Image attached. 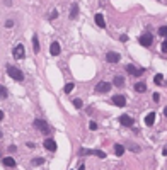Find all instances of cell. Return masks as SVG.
Masks as SVG:
<instances>
[{"mask_svg": "<svg viewBox=\"0 0 167 170\" xmlns=\"http://www.w3.org/2000/svg\"><path fill=\"white\" fill-rule=\"evenodd\" d=\"M7 72H9V77L14 78L16 82H22L24 80V73L19 68H16V66H7Z\"/></svg>", "mask_w": 167, "mask_h": 170, "instance_id": "cell-1", "label": "cell"}, {"mask_svg": "<svg viewBox=\"0 0 167 170\" xmlns=\"http://www.w3.org/2000/svg\"><path fill=\"white\" fill-rule=\"evenodd\" d=\"M34 126H36V129H39V131H41V133H44V134H50V133H51V128L48 126V122L43 121V119H36V121H34Z\"/></svg>", "mask_w": 167, "mask_h": 170, "instance_id": "cell-2", "label": "cell"}, {"mask_svg": "<svg viewBox=\"0 0 167 170\" xmlns=\"http://www.w3.org/2000/svg\"><path fill=\"white\" fill-rule=\"evenodd\" d=\"M152 41H153V37H152L150 32H145V34H141L140 39H138V42H140L141 46H145V48H148V46H152Z\"/></svg>", "mask_w": 167, "mask_h": 170, "instance_id": "cell-3", "label": "cell"}, {"mask_svg": "<svg viewBox=\"0 0 167 170\" xmlns=\"http://www.w3.org/2000/svg\"><path fill=\"white\" fill-rule=\"evenodd\" d=\"M14 58H17V60L26 58V49H24V44H17L16 48H14Z\"/></svg>", "mask_w": 167, "mask_h": 170, "instance_id": "cell-4", "label": "cell"}, {"mask_svg": "<svg viewBox=\"0 0 167 170\" xmlns=\"http://www.w3.org/2000/svg\"><path fill=\"white\" fill-rule=\"evenodd\" d=\"M109 89H111V85L108 82H99L96 85V92L97 94H106V92H109Z\"/></svg>", "mask_w": 167, "mask_h": 170, "instance_id": "cell-5", "label": "cell"}, {"mask_svg": "<svg viewBox=\"0 0 167 170\" xmlns=\"http://www.w3.org/2000/svg\"><path fill=\"white\" fill-rule=\"evenodd\" d=\"M126 72L130 75H133V77H140V75H143V70L138 68V66H135V65H128L126 66Z\"/></svg>", "mask_w": 167, "mask_h": 170, "instance_id": "cell-6", "label": "cell"}, {"mask_svg": "<svg viewBox=\"0 0 167 170\" xmlns=\"http://www.w3.org/2000/svg\"><path fill=\"white\" fill-rule=\"evenodd\" d=\"M120 53H116V51H109V53L106 54V60H108V63H118L120 61Z\"/></svg>", "mask_w": 167, "mask_h": 170, "instance_id": "cell-7", "label": "cell"}, {"mask_svg": "<svg viewBox=\"0 0 167 170\" xmlns=\"http://www.w3.org/2000/svg\"><path fill=\"white\" fill-rule=\"evenodd\" d=\"M120 122L123 126H133V124H135V119L131 116H128V114H123V116L120 117Z\"/></svg>", "mask_w": 167, "mask_h": 170, "instance_id": "cell-8", "label": "cell"}, {"mask_svg": "<svg viewBox=\"0 0 167 170\" xmlns=\"http://www.w3.org/2000/svg\"><path fill=\"white\" fill-rule=\"evenodd\" d=\"M113 104H114V106H118V107H125L126 106L125 95H114V97H113Z\"/></svg>", "mask_w": 167, "mask_h": 170, "instance_id": "cell-9", "label": "cell"}, {"mask_svg": "<svg viewBox=\"0 0 167 170\" xmlns=\"http://www.w3.org/2000/svg\"><path fill=\"white\" fill-rule=\"evenodd\" d=\"M44 148L46 150H50V151H56V143H55V139H51V138H48V139H44Z\"/></svg>", "mask_w": 167, "mask_h": 170, "instance_id": "cell-10", "label": "cell"}, {"mask_svg": "<svg viewBox=\"0 0 167 170\" xmlns=\"http://www.w3.org/2000/svg\"><path fill=\"white\" fill-rule=\"evenodd\" d=\"M60 51H62L60 44H58L56 41H55V42H51V46H50V53H51L53 56H56V54H60Z\"/></svg>", "mask_w": 167, "mask_h": 170, "instance_id": "cell-11", "label": "cell"}, {"mask_svg": "<svg viewBox=\"0 0 167 170\" xmlns=\"http://www.w3.org/2000/svg\"><path fill=\"white\" fill-rule=\"evenodd\" d=\"M2 163L5 165V167H9V169H12V167H16V160L12 158V157H4Z\"/></svg>", "mask_w": 167, "mask_h": 170, "instance_id": "cell-12", "label": "cell"}, {"mask_svg": "<svg viewBox=\"0 0 167 170\" xmlns=\"http://www.w3.org/2000/svg\"><path fill=\"white\" fill-rule=\"evenodd\" d=\"M96 24H97V26L101 27V29H104L106 27V22H104V16H102V14H96Z\"/></svg>", "mask_w": 167, "mask_h": 170, "instance_id": "cell-13", "label": "cell"}, {"mask_svg": "<svg viewBox=\"0 0 167 170\" xmlns=\"http://www.w3.org/2000/svg\"><path fill=\"white\" fill-rule=\"evenodd\" d=\"M78 17V4H72L70 9V19H77Z\"/></svg>", "mask_w": 167, "mask_h": 170, "instance_id": "cell-14", "label": "cell"}, {"mask_svg": "<svg viewBox=\"0 0 167 170\" xmlns=\"http://www.w3.org/2000/svg\"><path fill=\"white\" fill-rule=\"evenodd\" d=\"M155 122V112H150V114H147V117H145V124L147 126H152Z\"/></svg>", "mask_w": 167, "mask_h": 170, "instance_id": "cell-15", "label": "cell"}, {"mask_svg": "<svg viewBox=\"0 0 167 170\" xmlns=\"http://www.w3.org/2000/svg\"><path fill=\"white\" fill-rule=\"evenodd\" d=\"M113 85H116V87H123V85H125V78H123L121 75H116L114 80H113Z\"/></svg>", "mask_w": 167, "mask_h": 170, "instance_id": "cell-16", "label": "cell"}, {"mask_svg": "<svg viewBox=\"0 0 167 170\" xmlns=\"http://www.w3.org/2000/svg\"><path fill=\"white\" fill-rule=\"evenodd\" d=\"M114 153L118 155V157H121V155L125 153V146H123V145H120V143H116L114 145Z\"/></svg>", "mask_w": 167, "mask_h": 170, "instance_id": "cell-17", "label": "cell"}, {"mask_svg": "<svg viewBox=\"0 0 167 170\" xmlns=\"http://www.w3.org/2000/svg\"><path fill=\"white\" fill-rule=\"evenodd\" d=\"M135 90H136V92H140V94H143V92H147V85L143 84V82H140V84H136V85H135Z\"/></svg>", "mask_w": 167, "mask_h": 170, "instance_id": "cell-18", "label": "cell"}, {"mask_svg": "<svg viewBox=\"0 0 167 170\" xmlns=\"http://www.w3.org/2000/svg\"><path fill=\"white\" fill-rule=\"evenodd\" d=\"M32 49H34V53H39V41H38V36H32Z\"/></svg>", "mask_w": 167, "mask_h": 170, "instance_id": "cell-19", "label": "cell"}, {"mask_svg": "<svg viewBox=\"0 0 167 170\" xmlns=\"http://www.w3.org/2000/svg\"><path fill=\"white\" fill-rule=\"evenodd\" d=\"M7 95H9L7 89L4 87V85H0V99H7Z\"/></svg>", "mask_w": 167, "mask_h": 170, "instance_id": "cell-20", "label": "cell"}, {"mask_svg": "<svg viewBox=\"0 0 167 170\" xmlns=\"http://www.w3.org/2000/svg\"><path fill=\"white\" fill-rule=\"evenodd\" d=\"M63 90H65V94H70V92L73 90V84H72V82H68V84L63 87Z\"/></svg>", "mask_w": 167, "mask_h": 170, "instance_id": "cell-21", "label": "cell"}, {"mask_svg": "<svg viewBox=\"0 0 167 170\" xmlns=\"http://www.w3.org/2000/svg\"><path fill=\"white\" fill-rule=\"evenodd\" d=\"M162 80H164V75H160V73H157L155 77H153V82H155L157 85H160V84H162Z\"/></svg>", "mask_w": 167, "mask_h": 170, "instance_id": "cell-22", "label": "cell"}, {"mask_svg": "<svg viewBox=\"0 0 167 170\" xmlns=\"http://www.w3.org/2000/svg\"><path fill=\"white\" fill-rule=\"evenodd\" d=\"M126 146H128L131 151H140V146H138V145H135V143H128Z\"/></svg>", "mask_w": 167, "mask_h": 170, "instance_id": "cell-23", "label": "cell"}, {"mask_svg": "<svg viewBox=\"0 0 167 170\" xmlns=\"http://www.w3.org/2000/svg\"><path fill=\"white\" fill-rule=\"evenodd\" d=\"M159 34L164 36V37H167V26H162L160 29H159Z\"/></svg>", "mask_w": 167, "mask_h": 170, "instance_id": "cell-24", "label": "cell"}, {"mask_svg": "<svg viewBox=\"0 0 167 170\" xmlns=\"http://www.w3.org/2000/svg\"><path fill=\"white\" fill-rule=\"evenodd\" d=\"M96 157H99V158H106V153L102 150H96Z\"/></svg>", "mask_w": 167, "mask_h": 170, "instance_id": "cell-25", "label": "cell"}, {"mask_svg": "<svg viewBox=\"0 0 167 170\" xmlns=\"http://www.w3.org/2000/svg\"><path fill=\"white\" fill-rule=\"evenodd\" d=\"M73 106L77 107V109H80V107H82V101H80V99H73Z\"/></svg>", "mask_w": 167, "mask_h": 170, "instance_id": "cell-26", "label": "cell"}, {"mask_svg": "<svg viewBox=\"0 0 167 170\" xmlns=\"http://www.w3.org/2000/svg\"><path fill=\"white\" fill-rule=\"evenodd\" d=\"M43 163H44V160L43 158H34L32 160V165H43Z\"/></svg>", "mask_w": 167, "mask_h": 170, "instance_id": "cell-27", "label": "cell"}, {"mask_svg": "<svg viewBox=\"0 0 167 170\" xmlns=\"http://www.w3.org/2000/svg\"><path fill=\"white\" fill-rule=\"evenodd\" d=\"M89 129H90V131H96V129H97V124H96L94 121H90L89 122Z\"/></svg>", "mask_w": 167, "mask_h": 170, "instance_id": "cell-28", "label": "cell"}, {"mask_svg": "<svg viewBox=\"0 0 167 170\" xmlns=\"http://www.w3.org/2000/svg\"><path fill=\"white\" fill-rule=\"evenodd\" d=\"M162 53H167V41L162 42Z\"/></svg>", "mask_w": 167, "mask_h": 170, "instance_id": "cell-29", "label": "cell"}, {"mask_svg": "<svg viewBox=\"0 0 167 170\" xmlns=\"http://www.w3.org/2000/svg\"><path fill=\"white\" fill-rule=\"evenodd\" d=\"M56 17H58V12H56V10H53V12H51V16H50V19H56Z\"/></svg>", "mask_w": 167, "mask_h": 170, "instance_id": "cell-30", "label": "cell"}, {"mask_svg": "<svg viewBox=\"0 0 167 170\" xmlns=\"http://www.w3.org/2000/svg\"><path fill=\"white\" fill-rule=\"evenodd\" d=\"M12 26H14V22H12L11 19H9V21L5 22V27H12Z\"/></svg>", "mask_w": 167, "mask_h": 170, "instance_id": "cell-31", "label": "cell"}, {"mask_svg": "<svg viewBox=\"0 0 167 170\" xmlns=\"http://www.w3.org/2000/svg\"><path fill=\"white\" fill-rule=\"evenodd\" d=\"M153 101L159 102V101H160V95H159V94H153Z\"/></svg>", "mask_w": 167, "mask_h": 170, "instance_id": "cell-32", "label": "cell"}, {"mask_svg": "<svg viewBox=\"0 0 167 170\" xmlns=\"http://www.w3.org/2000/svg\"><path fill=\"white\" fill-rule=\"evenodd\" d=\"M4 2H5V5H7V7H11V5H12V0H4Z\"/></svg>", "mask_w": 167, "mask_h": 170, "instance_id": "cell-33", "label": "cell"}, {"mask_svg": "<svg viewBox=\"0 0 167 170\" xmlns=\"http://www.w3.org/2000/svg\"><path fill=\"white\" fill-rule=\"evenodd\" d=\"M16 150H17V148L14 146V145H12V146H9V151H11V153H12V151H16Z\"/></svg>", "mask_w": 167, "mask_h": 170, "instance_id": "cell-34", "label": "cell"}, {"mask_svg": "<svg viewBox=\"0 0 167 170\" xmlns=\"http://www.w3.org/2000/svg\"><path fill=\"white\" fill-rule=\"evenodd\" d=\"M162 153H164V155H165V157H167V145H165V146H164V148H162Z\"/></svg>", "mask_w": 167, "mask_h": 170, "instance_id": "cell-35", "label": "cell"}, {"mask_svg": "<svg viewBox=\"0 0 167 170\" xmlns=\"http://www.w3.org/2000/svg\"><path fill=\"white\" fill-rule=\"evenodd\" d=\"M77 170H85V167H84V163L82 165H78V169Z\"/></svg>", "mask_w": 167, "mask_h": 170, "instance_id": "cell-36", "label": "cell"}, {"mask_svg": "<svg viewBox=\"0 0 167 170\" xmlns=\"http://www.w3.org/2000/svg\"><path fill=\"white\" fill-rule=\"evenodd\" d=\"M4 119V111H0V121Z\"/></svg>", "mask_w": 167, "mask_h": 170, "instance_id": "cell-37", "label": "cell"}, {"mask_svg": "<svg viewBox=\"0 0 167 170\" xmlns=\"http://www.w3.org/2000/svg\"><path fill=\"white\" fill-rule=\"evenodd\" d=\"M164 116L167 117V107H165V109H164Z\"/></svg>", "mask_w": 167, "mask_h": 170, "instance_id": "cell-38", "label": "cell"}, {"mask_svg": "<svg viewBox=\"0 0 167 170\" xmlns=\"http://www.w3.org/2000/svg\"><path fill=\"white\" fill-rule=\"evenodd\" d=\"M0 138H2V131H0Z\"/></svg>", "mask_w": 167, "mask_h": 170, "instance_id": "cell-39", "label": "cell"}]
</instances>
